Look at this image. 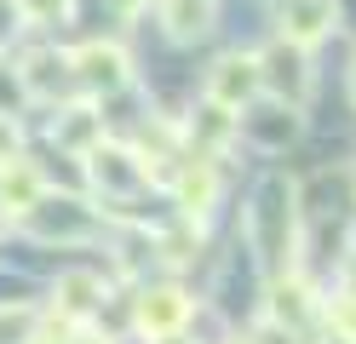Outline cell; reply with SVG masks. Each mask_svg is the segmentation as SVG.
<instances>
[{
  "label": "cell",
  "instance_id": "obj_1",
  "mask_svg": "<svg viewBox=\"0 0 356 344\" xmlns=\"http://www.w3.org/2000/svg\"><path fill=\"white\" fill-rule=\"evenodd\" d=\"M167 17H172V35H178V40H195V35H207L213 6H207V0H172Z\"/></svg>",
  "mask_w": 356,
  "mask_h": 344
},
{
  "label": "cell",
  "instance_id": "obj_2",
  "mask_svg": "<svg viewBox=\"0 0 356 344\" xmlns=\"http://www.w3.org/2000/svg\"><path fill=\"white\" fill-rule=\"evenodd\" d=\"M327 17H333L327 0H293V35H299V40L322 35V29H327Z\"/></svg>",
  "mask_w": 356,
  "mask_h": 344
},
{
  "label": "cell",
  "instance_id": "obj_3",
  "mask_svg": "<svg viewBox=\"0 0 356 344\" xmlns=\"http://www.w3.org/2000/svg\"><path fill=\"white\" fill-rule=\"evenodd\" d=\"M218 98H225V104H236V98H248V92H253V63H225V75H218Z\"/></svg>",
  "mask_w": 356,
  "mask_h": 344
},
{
  "label": "cell",
  "instance_id": "obj_4",
  "mask_svg": "<svg viewBox=\"0 0 356 344\" xmlns=\"http://www.w3.org/2000/svg\"><path fill=\"white\" fill-rule=\"evenodd\" d=\"M81 63H86V81L92 86H121V58L115 52H86Z\"/></svg>",
  "mask_w": 356,
  "mask_h": 344
},
{
  "label": "cell",
  "instance_id": "obj_5",
  "mask_svg": "<svg viewBox=\"0 0 356 344\" xmlns=\"http://www.w3.org/2000/svg\"><path fill=\"white\" fill-rule=\"evenodd\" d=\"M29 6H35L40 17H58V12H63V0H29Z\"/></svg>",
  "mask_w": 356,
  "mask_h": 344
},
{
  "label": "cell",
  "instance_id": "obj_6",
  "mask_svg": "<svg viewBox=\"0 0 356 344\" xmlns=\"http://www.w3.org/2000/svg\"><path fill=\"white\" fill-rule=\"evenodd\" d=\"M0 155H12V126H0Z\"/></svg>",
  "mask_w": 356,
  "mask_h": 344
}]
</instances>
